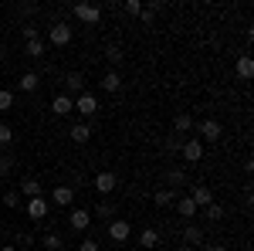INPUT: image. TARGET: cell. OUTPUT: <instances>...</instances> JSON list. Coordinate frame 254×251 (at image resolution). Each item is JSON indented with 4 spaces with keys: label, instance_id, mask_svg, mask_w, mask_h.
<instances>
[{
    "label": "cell",
    "instance_id": "obj_1",
    "mask_svg": "<svg viewBox=\"0 0 254 251\" xmlns=\"http://www.w3.org/2000/svg\"><path fill=\"white\" fill-rule=\"evenodd\" d=\"M75 38V27L68 24V20H55L51 27H48V41L55 44V48H64V44H71Z\"/></svg>",
    "mask_w": 254,
    "mask_h": 251
},
{
    "label": "cell",
    "instance_id": "obj_2",
    "mask_svg": "<svg viewBox=\"0 0 254 251\" xmlns=\"http://www.w3.org/2000/svg\"><path fill=\"white\" fill-rule=\"evenodd\" d=\"M180 156H183V163H200L203 160V143L200 139H183L180 143Z\"/></svg>",
    "mask_w": 254,
    "mask_h": 251
},
{
    "label": "cell",
    "instance_id": "obj_3",
    "mask_svg": "<svg viewBox=\"0 0 254 251\" xmlns=\"http://www.w3.org/2000/svg\"><path fill=\"white\" fill-rule=\"evenodd\" d=\"M75 112H81L85 119L98 116V98L92 95V92H81V95H75Z\"/></svg>",
    "mask_w": 254,
    "mask_h": 251
},
{
    "label": "cell",
    "instance_id": "obj_4",
    "mask_svg": "<svg viewBox=\"0 0 254 251\" xmlns=\"http://www.w3.org/2000/svg\"><path fill=\"white\" fill-rule=\"evenodd\" d=\"M71 14H75L81 24H98L102 7H95V3H75V7H71Z\"/></svg>",
    "mask_w": 254,
    "mask_h": 251
},
{
    "label": "cell",
    "instance_id": "obj_5",
    "mask_svg": "<svg viewBox=\"0 0 254 251\" xmlns=\"http://www.w3.org/2000/svg\"><path fill=\"white\" fill-rule=\"evenodd\" d=\"M187 197H190V200L196 204V211H200V207H210V204H214V190H210L207 183H196V187H190V193H187Z\"/></svg>",
    "mask_w": 254,
    "mask_h": 251
},
{
    "label": "cell",
    "instance_id": "obj_6",
    "mask_svg": "<svg viewBox=\"0 0 254 251\" xmlns=\"http://www.w3.org/2000/svg\"><path fill=\"white\" fill-rule=\"evenodd\" d=\"M196 133H200V143H203V139H207V143H217V139L224 136V129H220L217 119H203V122L196 126Z\"/></svg>",
    "mask_w": 254,
    "mask_h": 251
},
{
    "label": "cell",
    "instance_id": "obj_7",
    "mask_svg": "<svg viewBox=\"0 0 254 251\" xmlns=\"http://www.w3.org/2000/svg\"><path fill=\"white\" fill-rule=\"evenodd\" d=\"M48 214H51V204H48L44 197H31V200H27V217H31V221H44Z\"/></svg>",
    "mask_w": 254,
    "mask_h": 251
},
{
    "label": "cell",
    "instance_id": "obj_8",
    "mask_svg": "<svg viewBox=\"0 0 254 251\" xmlns=\"http://www.w3.org/2000/svg\"><path fill=\"white\" fill-rule=\"evenodd\" d=\"M129 234H132V224H129L126 217H116V221L109 224V238L119 241V245H122V241H129Z\"/></svg>",
    "mask_w": 254,
    "mask_h": 251
},
{
    "label": "cell",
    "instance_id": "obj_9",
    "mask_svg": "<svg viewBox=\"0 0 254 251\" xmlns=\"http://www.w3.org/2000/svg\"><path fill=\"white\" fill-rule=\"evenodd\" d=\"M119 187V176L109 173V170H102V173H95V190L98 193H112Z\"/></svg>",
    "mask_w": 254,
    "mask_h": 251
},
{
    "label": "cell",
    "instance_id": "obj_10",
    "mask_svg": "<svg viewBox=\"0 0 254 251\" xmlns=\"http://www.w3.org/2000/svg\"><path fill=\"white\" fill-rule=\"evenodd\" d=\"M68 224H71L75 231H85V228L92 224V214L85 211V207H71V214H68Z\"/></svg>",
    "mask_w": 254,
    "mask_h": 251
},
{
    "label": "cell",
    "instance_id": "obj_11",
    "mask_svg": "<svg viewBox=\"0 0 254 251\" xmlns=\"http://www.w3.org/2000/svg\"><path fill=\"white\" fill-rule=\"evenodd\" d=\"M17 193H24V197H44V187H41L38 176H24L20 187H17Z\"/></svg>",
    "mask_w": 254,
    "mask_h": 251
},
{
    "label": "cell",
    "instance_id": "obj_12",
    "mask_svg": "<svg viewBox=\"0 0 254 251\" xmlns=\"http://www.w3.org/2000/svg\"><path fill=\"white\" fill-rule=\"evenodd\" d=\"M51 112H55V116H71V112H75V98L71 95H55Z\"/></svg>",
    "mask_w": 254,
    "mask_h": 251
},
{
    "label": "cell",
    "instance_id": "obj_13",
    "mask_svg": "<svg viewBox=\"0 0 254 251\" xmlns=\"http://www.w3.org/2000/svg\"><path fill=\"white\" fill-rule=\"evenodd\" d=\"M71 197H75V190H71L68 183H58V187L51 190V200H55L58 207H71Z\"/></svg>",
    "mask_w": 254,
    "mask_h": 251
},
{
    "label": "cell",
    "instance_id": "obj_14",
    "mask_svg": "<svg viewBox=\"0 0 254 251\" xmlns=\"http://www.w3.org/2000/svg\"><path fill=\"white\" fill-rule=\"evenodd\" d=\"M176 211H180V217H196V204L187 197V193H176Z\"/></svg>",
    "mask_w": 254,
    "mask_h": 251
},
{
    "label": "cell",
    "instance_id": "obj_15",
    "mask_svg": "<svg viewBox=\"0 0 254 251\" xmlns=\"http://www.w3.org/2000/svg\"><path fill=\"white\" fill-rule=\"evenodd\" d=\"M38 85H41V75H38V72H24V75H20V82H17L20 92H38Z\"/></svg>",
    "mask_w": 254,
    "mask_h": 251
},
{
    "label": "cell",
    "instance_id": "obj_16",
    "mask_svg": "<svg viewBox=\"0 0 254 251\" xmlns=\"http://www.w3.org/2000/svg\"><path fill=\"white\" fill-rule=\"evenodd\" d=\"M102 88H105V92H119V88H122V75H119L116 68L102 75Z\"/></svg>",
    "mask_w": 254,
    "mask_h": 251
},
{
    "label": "cell",
    "instance_id": "obj_17",
    "mask_svg": "<svg viewBox=\"0 0 254 251\" xmlns=\"http://www.w3.org/2000/svg\"><path fill=\"white\" fill-rule=\"evenodd\" d=\"M88 139H92V129H88L85 122H75V126H71V143H78V146H85Z\"/></svg>",
    "mask_w": 254,
    "mask_h": 251
},
{
    "label": "cell",
    "instance_id": "obj_18",
    "mask_svg": "<svg viewBox=\"0 0 254 251\" xmlns=\"http://www.w3.org/2000/svg\"><path fill=\"white\" fill-rule=\"evenodd\" d=\"M234 72H237V78H244V82H248V78L254 75V61L248 58V55H241V58H237V65H234Z\"/></svg>",
    "mask_w": 254,
    "mask_h": 251
},
{
    "label": "cell",
    "instance_id": "obj_19",
    "mask_svg": "<svg viewBox=\"0 0 254 251\" xmlns=\"http://www.w3.org/2000/svg\"><path fill=\"white\" fill-rule=\"evenodd\" d=\"M173 129H176V136L190 133V129H193V116H190V112H180V116L173 119Z\"/></svg>",
    "mask_w": 254,
    "mask_h": 251
},
{
    "label": "cell",
    "instance_id": "obj_20",
    "mask_svg": "<svg viewBox=\"0 0 254 251\" xmlns=\"http://www.w3.org/2000/svg\"><path fill=\"white\" fill-rule=\"evenodd\" d=\"M159 245V231H153V228H146V231L139 234V248H146V251H153Z\"/></svg>",
    "mask_w": 254,
    "mask_h": 251
},
{
    "label": "cell",
    "instance_id": "obj_21",
    "mask_svg": "<svg viewBox=\"0 0 254 251\" xmlns=\"http://www.w3.org/2000/svg\"><path fill=\"white\" fill-rule=\"evenodd\" d=\"M183 245H203V231L196 224H187L183 228Z\"/></svg>",
    "mask_w": 254,
    "mask_h": 251
},
{
    "label": "cell",
    "instance_id": "obj_22",
    "mask_svg": "<svg viewBox=\"0 0 254 251\" xmlns=\"http://www.w3.org/2000/svg\"><path fill=\"white\" fill-rule=\"evenodd\" d=\"M24 51H27L31 58H44V38H31L24 44Z\"/></svg>",
    "mask_w": 254,
    "mask_h": 251
},
{
    "label": "cell",
    "instance_id": "obj_23",
    "mask_svg": "<svg viewBox=\"0 0 254 251\" xmlns=\"http://www.w3.org/2000/svg\"><path fill=\"white\" fill-rule=\"evenodd\" d=\"M64 82H68V88H71V98H75V95H81V92H85V78H81L78 72H71V75L64 78Z\"/></svg>",
    "mask_w": 254,
    "mask_h": 251
},
{
    "label": "cell",
    "instance_id": "obj_24",
    "mask_svg": "<svg viewBox=\"0 0 254 251\" xmlns=\"http://www.w3.org/2000/svg\"><path fill=\"white\" fill-rule=\"evenodd\" d=\"M173 200H176V190H156L153 193V204H156V207H170Z\"/></svg>",
    "mask_w": 254,
    "mask_h": 251
},
{
    "label": "cell",
    "instance_id": "obj_25",
    "mask_svg": "<svg viewBox=\"0 0 254 251\" xmlns=\"http://www.w3.org/2000/svg\"><path fill=\"white\" fill-rule=\"evenodd\" d=\"M0 200H3V207H10V211H17V207H20V193L17 190H3V193H0Z\"/></svg>",
    "mask_w": 254,
    "mask_h": 251
},
{
    "label": "cell",
    "instance_id": "obj_26",
    "mask_svg": "<svg viewBox=\"0 0 254 251\" xmlns=\"http://www.w3.org/2000/svg\"><path fill=\"white\" fill-rule=\"evenodd\" d=\"M41 245H44L48 251H61V248H64V245H61V238H58L55 231H48V234H44V238H41Z\"/></svg>",
    "mask_w": 254,
    "mask_h": 251
},
{
    "label": "cell",
    "instance_id": "obj_27",
    "mask_svg": "<svg viewBox=\"0 0 254 251\" xmlns=\"http://www.w3.org/2000/svg\"><path fill=\"white\" fill-rule=\"evenodd\" d=\"M105 58L112 61V65H122L126 55H122V48H119V44H109V48H105Z\"/></svg>",
    "mask_w": 254,
    "mask_h": 251
},
{
    "label": "cell",
    "instance_id": "obj_28",
    "mask_svg": "<svg viewBox=\"0 0 254 251\" xmlns=\"http://www.w3.org/2000/svg\"><path fill=\"white\" fill-rule=\"evenodd\" d=\"M10 143H14V129H10V126H7V122H0V146H3V150H7V146H10Z\"/></svg>",
    "mask_w": 254,
    "mask_h": 251
},
{
    "label": "cell",
    "instance_id": "obj_29",
    "mask_svg": "<svg viewBox=\"0 0 254 251\" xmlns=\"http://www.w3.org/2000/svg\"><path fill=\"white\" fill-rule=\"evenodd\" d=\"M10 170H14V156H7V153H3V156H0V180L10 173Z\"/></svg>",
    "mask_w": 254,
    "mask_h": 251
},
{
    "label": "cell",
    "instance_id": "obj_30",
    "mask_svg": "<svg viewBox=\"0 0 254 251\" xmlns=\"http://www.w3.org/2000/svg\"><path fill=\"white\" fill-rule=\"evenodd\" d=\"M166 180H170L173 187H183V183H187V173H183V170H170V173H166Z\"/></svg>",
    "mask_w": 254,
    "mask_h": 251
},
{
    "label": "cell",
    "instance_id": "obj_31",
    "mask_svg": "<svg viewBox=\"0 0 254 251\" xmlns=\"http://www.w3.org/2000/svg\"><path fill=\"white\" fill-rule=\"evenodd\" d=\"M14 105V92H7V88H0V112H7Z\"/></svg>",
    "mask_w": 254,
    "mask_h": 251
},
{
    "label": "cell",
    "instance_id": "obj_32",
    "mask_svg": "<svg viewBox=\"0 0 254 251\" xmlns=\"http://www.w3.org/2000/svg\"><path fill=\"white\" fill-rule=\"evenodd\" d=\"M126 14H129V17H139V14H142V3H139V0H126Z\"/></svg>",
    "mask_w": 254,
    "mask_h": 251
},
{
    "label": "cell",
    "instance_id": "obj_33",
    "mask_svg": "<svg viewBox=\"0 0 254 251\" xmlns=\"http://www.w3.org/2000/svg\"><path fill=\"white\" fill-rule=\"evenodd\" d=\"M207 217H210V221H220V217H224V207H220V204H210V207H207Z\"/></svg>",
    "mask_w": 254,
    "mask_h": 251
},
{
    "label": "cell",
    "instance_id": "obj_34",
    "mask_svg": "<svg viewBox=\"0 0 254 251\" xmlns=\"http://www.w3.org/2000/svg\"><path fill=\"white\" fill-rule=\"evenodd\" d=\"M78 251H98V241L95 238H85V241L78 245Z\"/></svg>",
    "mask_w": 254,
    "mask_h": 251
},
{
    "label": "cell",
    "instance_id": "obj_35",
    "mask_svg": "<svg viewBox=\"0 0 254 251\" xmlns=\"http://www.w3.org/2000/svg\"><path fill=\"white\" fill-rule=\"evenodd\" d=\"M17 245H20V248H31V245H34V238H31L27 231H20L17 234Z\"/></svg>",
    "mask_w": 254,
    "mask_h": 251
},
{
    "label": "cell",
    "instance_id": "obj_36",
    "mask_svg": "<svg viewBox=\"0 0 254 251\" xmlns=\"http://www.w3.org/2000/svg\"><path fill=\"white\" fill-rule=\"evenodd\" d=\"M98 217H112V214H116V207H112V204H98Z\"/></svg>",
    "mask_w": 254,
    "mask_h": 251
},
{
    "label": "cell",
    "instance_id": "obj_37",
    "mask_svg": "<svg viewBox=\"0 0 254 251\" xmlns=\"http://www.w3.org/2000/svg\"><path fill=\"white\" fill-rule=\"evenodd\" d=\"M203 251H227L224 245H203Z\"/></svg>",
    "mask_w": 254,
    "mask_h": 251
},
{
    "label": "cell",
    "instance_id": "obj_38",
    "mask_svg": "<svg viewBox=\"0 0 254 251\" xmlns=\"http://www.w3.org/2000/svg\"><path fill=\"white\" fill-rule=\"evenodd\" d=\"M3 58H7V48H3V44H0V61H3Z\"/></svg>",
    "mask_w": 254,
    "mask_h": 251
},
{
    "label": "cell",
    "instance_id": "obj_39",
    "mask_svg": "<svg viewBox=\"0 0 254 251\" xmlns=\"http://www.w3.org/2000/svg\"><path fill=\"white\" fill-rule=\"evenodd\" d=\"M0 251H17V248H14V245H3V248H0Z\"/></svg>",
    "mask_w": 254,
    "mask_h": 251
},
{
    "label": "cell",
    "instance_id": "obj_40",
    "mask_svg": "<svg viewBox=\"0 0 254 251\" xmlns=\"http://www.w3.org/2000/svg\"><path fill=\"white\" fill-rule=\"evenodd\" d=\"M0 193H3V187H0Z\"/></svg>",
    "mask_w": 254,
    "mask_h": 251
}]
</instances>
